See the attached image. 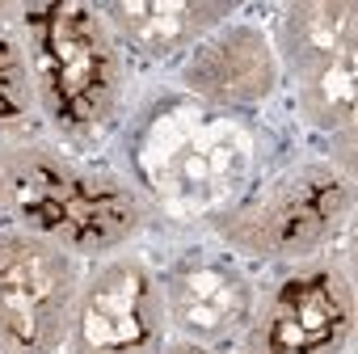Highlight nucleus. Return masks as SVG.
I'll return each instance as SVG.
<instances>
[{"label":"nucleus","instance_id":"obj_6","mask_svg":"<svg viewBox=\"0 0 358 354\" xmlns=\"http://www.w3.org/2000/svg\"><path fill=\"white\" fill-rule=\"evenodd\" d=\"M274 55L295 80L299 110L312 127L337 131L354 122V9L350 5H287Z\"/></svg>","mask_w":358,"mask_h":354},{"label":"nucleus","instance_id":"obj_4","mask_svg":"<svg viewBox=\"0 0 358 354\" xmlns=\"http://www.w3.org/2000/svg\"><path fill=\"white\" fill-rule=\"evenodd\" d=\"M350 182L333 164H295L253 194L224 207L211 228L232 253L262 262H303L350 220Z\"/></svg>","mask_w":358,"mask_h":354},{"label":"nucleus","instance_id":"obj_5","mask_svg":"<svg viewBox=\"0 0 358 354\" xmlns=\"http://www.w3.org/2000/svg\"><path fill=\"white\" fill-rule=\"evenodd\" d=\"M80 295L76 253L0 224V354H55Z\"/></svg>","mask_w":358,"mask_h":354},{"label":"nucleus","instance_id":"obj_11","mask_svg":"<svg viewBox=\"0 0 358 354\" xmlns=\"http://www.w3.org/2000/svg\"><path fill=\"white\" fill-rule=\"evenodd\" d=\"M114 43L143 59H160L173 51H186L207 38L232 5H199V0H122V5L97 9Z\"/></svg>","mask_w":358,"mask_h":354},{"label":"nucleus","instance_id":"obj_7","mask_svg":"<svg viewBox=\"0 0 358 354\" xmlns=\"http://www.w3.org/2000/svg\"><path fill=\"white\" fill-rule=\"evenodd\" d=\"M164 333V291L148 262L110 257L76 295L68 350L72 354H152Z\"/></svg>","mask_w":358,"mask_h":354},{"label":"nucleus","instance_id":"obj_1","mask_svg":"<svg viewBox=\"0 0 358 354\" xmlns=\"http://www.w3.org/2000/svg\"><path fill=\"white\" fill-rule=\"evenodd\" d=\"M253 169V135L228 114L194 97H169L143 114L131 135V173L164 215L215 220L232 207Z\"/></svg>","mask_w":358,"mask_h":354},{"label":"nucleus","instance_id":"obj_2","mask_svg":"<svg viewBox=\"0 0 358 354\" xmlns=\"http://www.w3.org/2000/svg\"><path fill=\"white\" fill-rule=\"evenodd\" d=\"M0 215L64 245L76 257H101L143 228L135 182L68 160L55 148L22 143L0 152Z\"/></svg>","mask_w":358,"mask_h":354},{"label":"nucleus","instance_id":"obj_9","mask_svg":"<svg viewBox=\"0 0 358 354\" xmlns=\"http://www.w3.org/2000/svg\"><path fill=\"white\" fill-rule=\"evenodd\" d=\"M160 291H164V320H173L182 341L215 346L249 329L253 283L228 257L186 253L164 274Z\"/></svg>","mask_w":358,"mask_h":354},{"label":"nucleus","instance_id":"obj_13","mask_svg":"<svg viewBox=\"0 0 358 354\" xmlns=\"http://www.w3.org/2000/svg\"><path fill=\"white\" fill-rule=\"evenodd\" d=\"M160 354H215L211 346H194V341H173V346H164Z\"/></svg>","mask_w":358,"mask_h":354},{"label":"nucleus","instance_id":"obj_8","mask_svg":"<svg viewBox=\"0 0 358 354\" xmlns=\"http://www.w3.org/2000/svg\"><path fill=\"white\" fill-rule=\"evenodd\" d=\"M354 295L337 270L287 278L245 329V354H333L350 337Z\"/></svg>","mask_w":358,"mask_h":354},{"label":"nucleus","instance_id":"obj_12","mask_svg":"<svg viewBox=\"0 0 358 354\" xmlns=\"http://www.w3.org/2000/svg\"><path fill=\"white\" fill-rule=\"evenodd\" d=\"M34 101L38 97H34V72H30L26 43H17L13 34L0 30V122L30 114Z\"/></svg>","mask_w":358,"mask_h":354},{"label":"nucleus","instance_id":"obj_3","mask_svg":"<svg viewBox=\"0 0 358 354\" xmlns=\"http://www.w3.org/2000/svg\"><path fill=\"white\" fill-rule=\"evenodd\" d=\"M34 97L64 135L93 139L114 127L122 101V55L89 5H43L26 13Z\"/></svg>","mask_w":358,"mask_h":354},{"label":"nucleus","instance_id":"obj_10","mask_svg":"<svg viewBox=\"0 0 358 354\" xmlns=\"http://www.w3.org/2000/svg\"><path fill=\"white\" fill-rule=\"evenodd\" d=\"M274 85H278V55L270 34L257 26L215 30L207 43L194 47V55L182 68L186 97L228 114L266 101Z\"/></svg>","mask_w":358,"mask_h":354}]
</instances>
